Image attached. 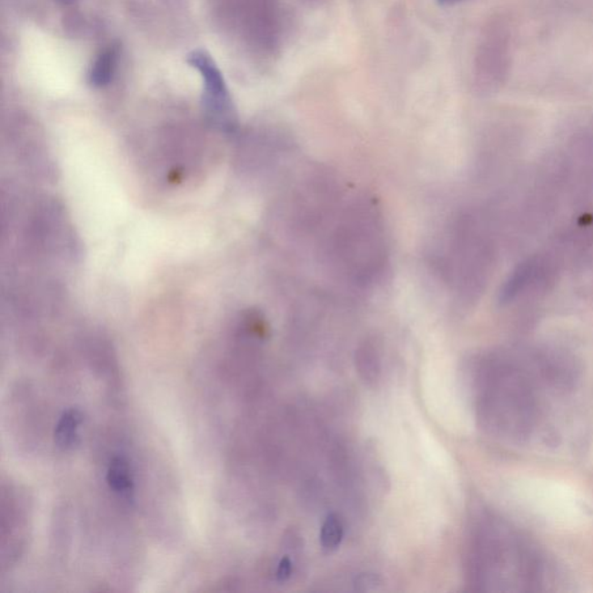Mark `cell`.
I'll list each match as a JSON object with an SVG mask.
<instances>
[{
    "label": "cell",
    "mask_w": 593,
    "mask_h": 593,
    "mask_svg": "<svg viewBox=\"0 0 593 593\" xmlns=\"http://www.w3.org/2000/svg\"><path fill=\"white\" fill-rule=\"evenodd\" d=\"M110 490L128 504L135 501V474L130 461L123 456L113 457L106 474Z\"/></svg>",
    "instance_id": "obj_2"
},
{
    "label": "cell",
    "mask_w": 593,
    "mask_h": 593,
    "mask_svg": "<svg viewBox=\"0 0 593 593\" xmlns=\"http://www.w3.org/2000/svg\"><path fill=\"white\" fill-rule=\"evenodd\" d=\"M290 575H291V562L287 560V558H284V560H282L278 566L277 578L284 580L289 578Z\"/></svg>",
    "instance_id": "obj_6"
},
{
    "label": "cell",
    "mask_w": 593,
    "mask_h": 593,
    "mask_svg": "<svg viewBox=\"0 0 593 593\" xmlns=\"http://www.w3.org/2000/svg\"><path fill=\"white\" fill-rule=\"evenodd\" d=\"M84 423V414L79 408H70L63 413L55 429V444L61 451L74 450L80 439V427Z\"/></svg>",
    "instance_id": "obj_3"
},
{
    "label": "cell",
    "mask_w": 593,
    "mask_h": 593,
    "mask_svg": "<svg viewBox=\"0 0 593 593\" xmlns=\"http://www.w3.org/2000/svg\"><path fill=\"white\" fill-rule=\"evenodd\" d=\"M116 65V52L114 48L104 50L93 65L90 80L93 86L103 87L113 79Z\"/></svg>",
    "instance_id": "obj_4"
},
{
    "label": "cell",
    "mask_w": 593,
    "mask_h": 593,
    "mask_svg": "<svg viewBox=\"0 0 593 593\" xmlns=\"http://www.w3.org/2000/svg\"><path fill=\"white\" fill-rule=\"evenodd\" d=\"M188 63L201 72L205 79L206 91L203 96L207 118L220 130L232 131L236 128V118L226 82L213 58L203 50L189 55Z\"/></svg>",
    "instance_id": "obj_1"
},
{
    "label": "cell",
    "mask_w": 593,
    "mask_h": 593,
    "mask_svg": "<svg viewBox=\"0 0 593 593\" xmlns=\"http://www.w3.org/2000/svg\"><path fill=\"white\" fill-rule=\"evenodd\" d=\"M61 2H63V3H71V2H74V0H61Z\"/></svg>",
    "instance_id": "obj_8"
},
{
    "label": "cell",
    "mask_w": 593,
    "mask_h": 593,
    "mask_svg": "<svg viewBox=\"0 0 593 593\" xmlns=\"http://www.w3.org/2000/svg\"><path fill=\"white\" fill-rule=\"evenodd\" d=\"M343 538V527L337 516H329L321 528L320 540L327 550L337 549Z\"/></svg>",
    "instance_id": "obj_5"
},
{
    "label": "cell",
    "mask_w": 593,
    "mask_h": 593,
    "mask_svg": "<svg viewBox=\"0 0 593 593\" xmlns=\"http://www.w3.org/2000/svg\"><path fill=\"white\" fill-rule=\"evenodd\" d=\"M440 2H443V3H453V2H458V0H440Z\"/></svg>",
    "instance_id": "obj_7"
}]
</instances>
